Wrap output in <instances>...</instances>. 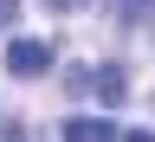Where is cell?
<instances>
[{"label": "cell", "mask_w": 155, "mask_h": 142, "mask_svg": "<svg viewBox=\"0 0 155 142\" xmlns=\"http://www.w3.org/2000/svg\"><path fill=\"white\" fill-rule=\"evenodd\" d=\"M7 71H13V78L52 71V45H45V39H13V45H7Z\"/></svg>", "instance_id": "6da1fadb"}, {"label": "cell", "mask_w": 155, "mask_h": 142, "mask_svg": "<svg viewBox=\"0 0 155 142\" xmlns=\"http://www.w3.org/2000/svg\"><path fill=\"white\" fill-rule=\"evenodd\" d=\"M65 142H116V129L104 123V116H71V123H65Z\"/></svg>", "instance_id": "7a4b0ae2"}, {"label": "cell", "mask_w": 155, "mask_h": 142, "mask_svg": "<svg viewBox=\"0 0 155 142\" xmlns=\"http://www.w3.org/2000/svg\"><path fill=\"white\" fill-rule=\"evenodd\" d=\"M97 91H104L110 104H116V97H123V71H97Z\"/></svg>", "instance_id": "3957f363"}, {"label": "cell", "mask_w": 155, "mask_h": 142, "mask_svg": "<svg viewBox=\"0 0 155 142\" xmlns=\"http://www.w3.org/2000/svg\"><path fill=\"white\" fill-rule=\"evenodd\" d=\"M0 19H19V0H0Z\"/></svg>", "instance_id": "277c9868"}, {"label": "cell", "mask_w": 155, "mask_h": 142, "mask_svg": "<svg viewBox=\"0 0 155 142\" xmlns=\"http://www.w3.org/2000/svg\"><path fill=\"white\" fill-rule=\"evenodd\" d=\"M123 142H155V136H149V129H129V136H123Z\"/></svg>", "instance_id": "5b68a950"}, {"label": "cell", "mask_w": 155, "mask_h": 142, "mask_svg": "<svg viewBox=\"0 0 155 142\" xmlns=\"http://www.w3.org/2000/svg\"><path fill=\"white\" fill-rule=\"evenodd\" d=\"M52 7H71V0H52Z\"/></svg>", "instance_id": "8992f818"}]
</instances>
